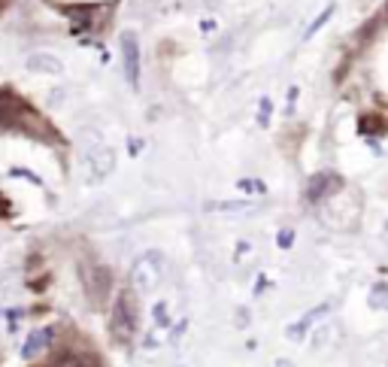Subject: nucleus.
<instances>
[{
	"instance_id": "obj_2",
	"label": "nucleus",
	"mask_w": 388,
	"mask_h": 367,
	"mask_svg": "<svg viewBox=\"0 0 388 367\" xmlns=\"http://www.w3.org/2000/svg\"><path fill=\"white\" fill-rule=\"evenodd\" d=\"M136 325H140V316H136V304L128 292H122L116 297V304L109 309V331L119 343H131L136 334Z\"/></svg>"
},
{
	"instance_id": "obj_19",
	"label": "nucleus",
	"mask_w": 388,
	"mask_h": 367,
	"mask_svg": "<svg viewBox=\"0 0 388 367\" xmlns=\"http://www.w3.org/2000/svg\"><path fill=\"white\" fill-rule=\"evenodd\" d=\"M4 4H6V0H0V9H4Z\"/></svg>"
},
{
	"instance_id": "obj_15",
	"label": "nucleus",
	"mask_w": 388,
	"mask_h": 367,
	"mask_svg": "<svg viewBox=\"0 0 388 367\" xmlns=\"http://www.w3.org/2000/svg\"><path fill=\"white\" fill-rule=\"evenodd\" d=\"M276 243H279V249H291L294 234H291V231H279V234H276Z\"/></svg>"
},
{
	"instance_id": "obj_12",
	"label": "nucleus",
	"mask_w": 388,
	"mask_h": 367,
	"mask_svg": "<svg viewBox=\"0 0 388 367\" xmlns=\"http://www.w3.org/2000/svg\"><path fill=\"white\" fill-rule=\"evenodd\" d=\"M237 188H243V191H249V194H267V186H264L261 179H239Z\"/></svg>"
},
{
	"instance_id": "obj_6",
	"label": "nucleus",
	"mask_w": 388,
	"mask_h": 367,
	"mask_svg": "<svg viewBox=\"0 0 388 367\" xmlns=\"http://www.w3.org/2000/svg\"><path fill=\"white\" fill-rule=\"evenodd\" d=\"M330 188H340V176L337 174H316L306 182V201H322L330 194Z\"/></svg>"
},
{
	"instance_id": "obj_11",
	"label": "nucleus",
	"mask_w": 388,
	"mask_h": 367,
	"mask_svg": "<svg viewBox=\"0 0 388 367\" xmlns=\"http://www.w3.org/2000/svg\"><path fill=\"white\" fill-rule=\"evenodd\" d=\"M370 307H376V309L388 307V285H376V289L370 292Z\"/></svg>"
},
{
	"instance_id": "obj_10",
	"label": "nucleus",
	"mask_w": 388,
	"mask_h": 367,
	"mask_svg": "<svg viewBox=\"0 0 388 367\" xmlns=\"http://www.w3.org/2000/svg\"><path fill=\"white\" fill-rule=\"evenodd\" d=\"M334 9H337L334 4H328V9H322V13H318V16H316V21H313V25H310V28H306V33H303V40H310V37H316V33H318V31H322V28L328 25V21H330V16H334Z\"/></svg>"
},
{
	"instance_id": "obj_7",
	"label": "nucleus",
	"mask_w": 388,
	"mask_h": 367,
	"mask_svg": "<svg viewBox=\"0 0 388 367\" xmlns=\"http://www.w3.org/2000/svg\"><path fill=\"white\" fill-rule=\"evenodd\" d=\"M28 70L45 73V76H58V73H64V64L49 52H37V55H31L28 58Z\"/></svg>"
},
{
	"instance_id": "obj_8",
	"label": "nucleus",
	"mask_w": 388,
	"mask_h": 367,
	"mask_svg": "<svg viewBox=\"0 0 388 367\" xmlns=\"http://www.w3.org/2000/svg\"><path fill=\"white\" fill-rule=\"evenodd\" d=\"M325 313H330V304H318V307L313 309V313H306V316L301 319V322H294V325L289 328V340L301 343L306 331H310V328H313V325H316V322H318V319H322Z\"/></svg>"
},
{
	"instance_id": "obj_13",
	"label": "nucleus",
	"mask_w": 388,
	"mask_h": 367,
	"mask_svg": "<svg viewBox=\"0 0 388 367\" xmlns=\"http://www.w3.org/2000/svg\"><path fill=\"white\" fill-rule=\"evenodd\" d=\"M58 367H95L88 358H79V355H64V358H58Z\"/></svg>"
},
{
	"instance_id": "obj_4",
	"label": "nucleus",
	"mask_w": 388,
	"mask_h": 367,
	"mask_svg": "<svg viewBox=\"0 0 388 367\" xmlns=\"http://www.w3.org/2000/svg\"><path fill=\"white\" fill-rule=\"evenodd\" d=\"M122 64H124V79L136 88L140 85V40H136V33L124 31L122 33Z\"/></svg>"
},
{
	"instance_id": "obj_17",
	"label": "nucleus",
	"mask_w": 388,
	"mask_h": 367,
	"mask_svg": "<svg viewBox=\"0 0 388 367\" xmlns=\"http://www.w3.org/2000/svg\"><path fill=\"white\" fill-rule=\"evenodd\" d=\"M267 116H270V100L264 97L261 100V124H267Z\"/></svg>"
},
{
	"instance_id": "obj_3",
	"label": "nucleus",
	"mask_w": 388,
	"mask_h": 367,
	"mask_svg": "<svg viewBox=\"0 0 388 367\" xmlns=\"http://www.w3.org/2000/svg\"><path fill=\"white\" fill-rule=\"evenodd\" d=\"M79 280L85 285V297L95 307H104L112 292V273L100 265H79Z\"/></svg>"
},
{
	"instance_id": "obj_16",
	"label": "nucleus",
	"mask_w": 388,
	"mask_h": 367,
	"mask_svg": "<svg viewBox=\"0 0 388 367\" xmlns=\"http://www.w3.org/2000/svg\"><path fill=\"white\" fill-rule=\"evenodd\" d=\"M215 210H249V203H215Z\"/></svg>"
},
{
	"instance_id": "obj_14",
	"label": "nucleus",
	"mask_w": 388,
	"mask_h": 367,
	"mask_svg": "<svg viewBox=\"0 0 388 367\" xmlns=\"http://www.w3.org/2000/svg\"><path fill=\"white\" fill-rule=\"evenodd\" d=\"M155 325H161V328H167L170 325V316H167V304H155Z\"/></svg>"
},
{
	"instance_id": "obj_18",
	"label": "nucleus",
	"mask_w": 388,
	"mask_h": 367,
	"mask_svg": "<svg viewBox=\"0 0 388 367\" xmlns=\"http://www.w3.org/2000/svg\"><path fill=\"white\" fill-rule=\"evenodd\" d=\"M200 31H203V33H212V31H215V21H203Z\"/></svg>"
},
{
	"instance_id": "obj_1",
	"label": "nucleus",
	"mask_w": 388,
	"mask_h": 367,
	"mask_svg": "<svg viewBox=\"0 0 388 367\" xmlns=\"http://www.w3.org/2000/svg\"><path fill=\"white\" fill-rule=\"evenodd\" d=\"M161 277H164V255L155 249L143 252L131 267V285L136 289V294H149L152 289H158Z\"/></svg>"
},
{
	"instance_id": "obj_9",
	"label": "nucleus",
	"mask_w": 388,
	"mask_h": 367,
	"mask_svg": "<svg viewBox=\"0 0 388 367\" xmlns=\"http://www.w3.org/2000/svg\"><path fill=\"white\" fill-rule=\"evenodd\" d=\"M52 334H55V328H43V331H33V334L28 337V343H25V349H21V355H25L28 361L40 358V355L45 352V346H49V343H52Z\"/></svg>"
},
{
	"instance_id": "obj_5",
	"label": "nucleus",
	"mask_w": 388,
	"mask_h": 367,
	"mask_svg": "<svg viewBox=\"0 0 388 367\" xmlns=\"http://www.w3.org/2000/svg\"><path fill=\"white\" fill-rule=\"evenodd\" d=\"M88 167H91V179H104L116 167V152L109 146H95L88 152Z\"/></svg>"
}]
</instances>
